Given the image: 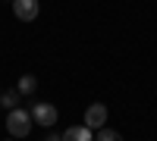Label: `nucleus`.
<instances>
[{"label": "nucleus", "mask_w": 157, "mask_h": 141, "mask_svg": "<svg viewBox=\"0 0 157 141\" xmlns=\"http://www.w3.org/2000/svg\"><path fill=\"white\" fill-rule=\"evenodd\" d=\"M104 122H107V107L104 104H91L85 110V125L91 132H98V129H104Z\"/></svg>", "instance_id": "nucleus-4"}, {"label": "nucleus", "mask_w": 157, "mask_h": 141, "mask_svg": "<svg viewBox=\"0 0 157 141\" xmlns=\"http://www.w3.org/2000/svg\"><path fill=\"white\" fill-rule=\"evenodd\" d=\"M10 3H13V0H10Z\"/></svg>", "instance_id": "nucleus-11"}, {"label": "nucleus", "mask_w": 157, "mask_h": 141, "mask_svg": "<svg viewBox=\"0 0 157 141\" xmlns=\"http://www.w3.org/2000/svg\"><path fill=\"white\" fill-rule=\"evenodd\" d=\"M94 141H123V135H120V132H113V129H107V125H104V129H98Z\"/></svg>", "instance_id": "nucleus-8"}, {"label": "nucleus", "mask_w": 157, "mask_h": 141, "mask_svg": "<svg viewBox=\"0 0 157 141\" xmlns=\"http://www.w3.org/2000/svg\"><path fill=\"white\" fill-rule=\"evenodd\" d=\"M60 138H63V141H94V132H91L88 125L82 122V125H69V129L63 132Z\"/></svg>", "instance_id": "nucleus-5"}, {"label": "nucleus", "mask_w": 157, "mask_h": 141, "mask_svg": "<svg viewBox=\"0 0 157 141\" xmlns=\"http://www.w3.org/2000/svg\"><path fill=\"white\" fill-rule=\"evenodd\" d=\"M35 88H38V79H35V75H22V79L16 82V91H19L22 97H29V94H35Z\"/></svg>", "instance_id": "nucleus-7"}, {"label": "nucleus", "mask_w": 157, "mask_h": 141, "mask_svg": "<svg viewBox=\"0 0 157 141\" xmlns=\"http://www.w3.org/2000/svg\"><path fill=\"white\" fill-rule=\"evenodd\" d=\"M29 113H32V122H35V125H44V129H54V125H57V116H60L57 107H54V104H44V100L32 104Z\"/></svg>", "instance_id": "nucleus-2"}, {"label": "nucleus", "mask_w": 157, "mask_h": 141, "mask_svg": "<svg viewBox=\"0 0 157 141\" xmlns=\"http://www.w3.org/2000/svg\"><path fill=\"white\" fill-rule=\"evenodd\" d=\"M19 100H22V94L16 91V88H10V91L0 94V107H3V110H16V107H19Z\"/></svg>", "instance_id": "nucleus-6"}, {"label": "nucleus", "mask_w": 157, "mask_h": 141, "mask_svg": "<svg viewBox=\"0 0 157 141\" xmlns=\"http://www.w3.org/2000/svg\"><path fill=\"white\" fill-rule=\"evenodd\" d=\"M10 141H16V138H10Z\"/></svg>", "instance_id": "nucleus-10"}, {"label": "nucleus", "mask_w": 157, "mask_h": 141, "mask_svg": "<svg viewBox=\"0 0 157 141\" xmlns=\"http://www.w3.org/2000/svg\"><path fill=\"white\" fill-rule=\"evenodd\" d=\"M38 13H41V3H38V0H13V16L19 22H35Z\"/></svg>", "instance_id": "nucleus-3"}, {"label": "nucleus", "mask_w": 157, "mask_h": 141, "mask_svg": "<svg viewBox=\"0 0 157 141\" xmlns=\"http://www.w3.org/2000/svg\"><path fill=\"white\" fill-rule=\"evenodd\" d=\"M44 141H63V138H60V135H57V132H50V135H47V138H44Z\"/></svg>", "instance_id": "nucleus-9"}, {"label": "nucleus", "mask_w": 157, "mask_h": 141, "mask_svg": "<svg viewBox=\"0 0 157 141\" xmlns=\"http://www.w3.org/2000/svg\"><path fill=\"white\" fill-rule=\"evenodd\" d=\"M32 113L29 110H22V107H16V110H10V116H6V132H10V138H29V132H32Z\"/></svg>", "instance_id": "nucleus-1"}]
</instances>
